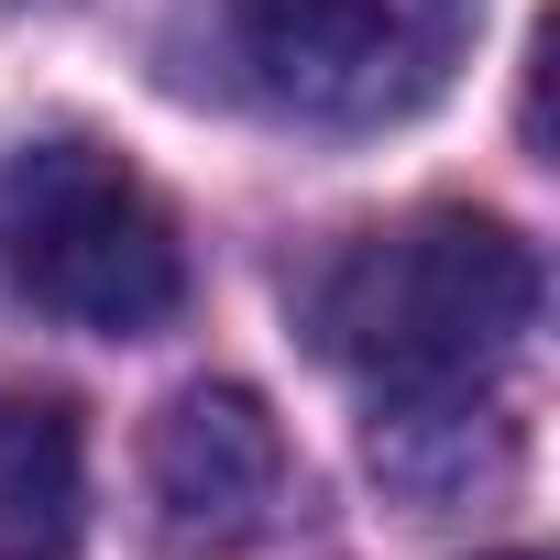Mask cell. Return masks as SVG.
<instances>
[{"label":"cell","mask_w":560,"mask_h":560,"mask_svg":"<svg viewBox=\"0 0 560 560\" xmlns=\"http://www.w3.org/2000/svg\"><path fill=\"white\" fill-rule=\"evenodd\" d=\"M527 319H538V253L483 209L385 220L308 275V341L374 407L483 396V374L527 341Z\"/></svg>","instance_id":"cell-1"},{"label":"cell","mask_w":560,"mask_h":560,"mask_svg":"<svg viewBox=\"0 0 560 560\" xmlns=\"http://www.w3.org/2000/svg\"><path fill=\"white\" fill-rule=\"evenodd\" d=\"M0 287L23 308L143 341L187 308V242L176 209L89 132H45L23 154H0Z\"/></svg>","instance_id":"cell-2"},{"label":"cell","mask_w":560,"mask_h":560,"mask_svg":"<svg viewBox=\"0 0 560 560\" xmlns=\"http://www.w3.org/2000/svg\"><path fill=\"white\" fill-rule=\"evenodd\" d=\"M483 0H231V56L264 110L308 132H385L429 110Z\"/></svg>","instance_id":"cell-3"},{"label":"cell","mask_w":560,"mask_h":560,"mask_svg":"<svg viewBox=\"0 0 560 560\" xmlns=\"http://www.w3.org/2000/svg\"><path fill=\"white\" fill-rule=\"evenodd\" d=\"M143 494H154V538H165V549L231 560V549H253V538L287 527L298 462H287V429L264 418L253 385H187V396L154 418Z\"/></svg>","instance_id":"cell-4"},{"label":"cell","mask_w":560,"mask_h":560,"mask_svg":"<svg viewBox=\"0 0 560 560\" xmlns=\"http://www.w3.org/2000/svg\"><path fill=\"white\" fill-rule=\"evenodd\" d=\"M374 472H385V494H407L418 516H451V505L516 483V418H494L483 396L374 407Z\"/></svg>","instance_id":"cell-5"},{"label":"cell","mask_w":560,"mask_h":560,"mask_svg":"<svg viewBox=\"0 0 560 560\" xmlns=\"http://www.w3.org/2000/svg\"><path fill=\"white\" fill-rule=\"evenodd\" d=\"M89 516V451L56 396H0V560H67Z\"/></svg>","instance_id":"cell-6"}]
</instances>
